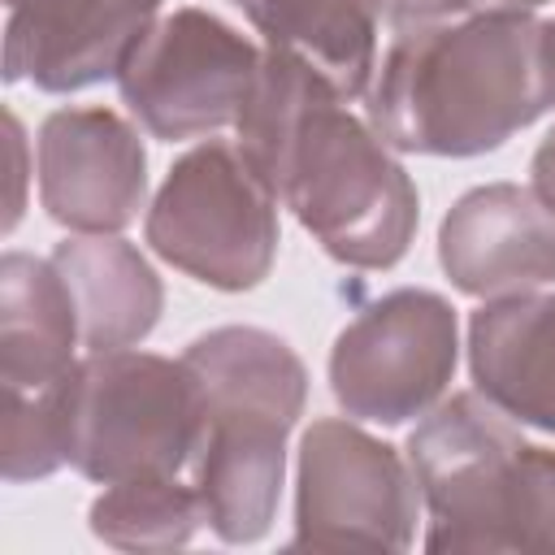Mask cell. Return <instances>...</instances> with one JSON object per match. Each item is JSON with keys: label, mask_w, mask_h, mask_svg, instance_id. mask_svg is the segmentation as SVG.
I'll use <instances>...</instances> for the list:
<instances>
[{"label": "cell", "mask_w": 555, "mask_h": 555, "mask_svg": "<svg viewBox=\"0 0 555 555\" xmlns=\"http://www.w3.org/2000/svg\"><path fill=\"white\" fill-rule=\"evenodd\" d=\"M364 100L395 152H494L555 108V22L481 9L395 30Z\"/></svg>", "instance_id": "obj_2"}, {"label": "cell", "mask_w": 555, "mask_h": 555, "mask_svg": "<svg viewBox=\"0 0 555 555\" xmlns=\"http://www.w3.org/2000/svg\"><path fill=\"white\" fill-rule=\"evenodd\" d=\"M503 551H555V447L525 442L503 499Z\"/></svg>", "instance_id": "obj_19"}, {"label": "cell", "mask_w": 555, "mask_h": 555, "mask_svg": "<svg viewBox=\"0 0 555 555\" xmlns=\"http://www.w3.org/2000/svg\"><path fill=\"white\" fill-rule=\"evenodd\" d=\"M546 0H447L451 17L455 13H481V9H538Z\"/></svg>", "instance_id": "obj_23"}, {"label": "cell", "mask_w": 555, "mask_h": 555, "mask_svg": "<svg viewBox=\"0 0 555 555\" xmlns=\"http://www.w3.org/2000/svg\"><path fill=\"white\" fill-rule=\"evenodd\" d=\"M377 9H382V22H390L395 30H408V26H421V22L451 17L447 0H377Z\"/></svg>", "instance_id": "obj_21"}, {"label": "cell", "mask_w": 555, "mask_h": 555, "mask_svg": "<svg viewBox=\"0 0 555 555\" xmlns=\"http://www.w3.org/2000/svg\"><path fill=\"white\" fill-rule=\"evenodd\" d=\"M52 264L74 295L87 351L134 347L156 330L165 286L134 243L117 234H74L56 243Z\"/></svg>", "instance_id": "obj_14"}, {"label": "cell", "mask_w": 555, "mask_h": 555, "mask_svg": "<svg viewBox=\"0 0 555 555\" xmlns=\"http://www.w3.org/2000/svg\"><path fill=\"white\" fill-rule=\"evenodd\" d=\"M78 369V364H74ZM69 390L74 373L43 390H4L0 468L4 481H39L69 464Z\"/></svg>", "instance_id": "obj_18"}, {"label": "cell", "mask_w": 555, "mask_h": 555, "mask_svg": "<svg viewBox=\"0 0 555 555\" xmlns=\"http://www.w3.org/2000/svg\"><path fill=\"white\" fill-rule=\"evenodd\" d=\"M147 243L212 291H251L278 256V195L238 143L208 139L165 173L147 208Z\"/></svg>", "instance_id": "obj_5"}, {"label": "cell", "mask_w": 555, "mask_h": 555, "mask_svg": "<svg viewBox=\"0 0 555 555\" xmlns=\"http://www.w3.org/2000/svg\"><path fill=\"white\" fill-rule=\"evenodd\" d=\"M520 447V421L481 390H460L425 412L408 438V464L429 512L425 551H503V494Z\"/></svg>", "instance_id": "obj_9"}, {"label": "cell", "mask_w": 555, "mask_h": 555, "mask_svg": "<svg viewBox=\"0 0 555 555\" xmlns=\"http://www.w3.org/2000/svg\"><path fill=\"white\" fill-rule=\"evenodd\" d=\"M408 455L351 421H312L299 438L295 538L308 551H403L416 538Z\"/></svg>", "instance_id": "obj_7"}, {"label": "cell", "mask_w": 555, "mask_h": 555, "mask_svg": "<svg viewBox=\"0 0 555 555\" xmlns=\"http://www.w3.org/2000/svg\"><path fill=\"white\" fill-rule=\"evenodd\" d=\"M82 343L74 295L52 260L4 251L0 260V386L43 390L74 373Z\"/></svg>", "instance_id": "obj_15"}, {"label": "cell", "mask_w": 555, "mask_h": 555, "mask_svg": "<svg viewBox=\"0 0 555 555\" xmlns=\"http://www.w3.org/2000/svg\"><path fill=\"white\" fill-rule=\"evenodd\" d=\"M4 78L65 95L117 78L160 0H4Z\"/></svg>", "instance_id": "obj_11"}, {"label": "cell", "mask_w": 555, "mask_h": 555, "mask_svg": "<svg viewBox=\"0 0 555 555\" xmlns=\"http://www.w3.org/2000/svg\"><path fill=\"white\" fill-rule=\"evenodd\" d=\"M533 191H538V199L555 212V126L546 130V139L538 143V152H533Z\"/></svg>", "instance_id": "obj_22"}, {"label": "cell", "mask_w": 555, "mask_h": 555, "mask_svg": "<svg viewBox=\"0 0 555 555\" xmlns=\"http://www.w3.org/2000/svg\"><path fill=\"white\" fill-rule=\"evenodd\" d=\"M91 533L117 551H169L186 546L208 525L204 499L191 477H134L104 486L87 512Z\"/></svg>", "instance_id": "obj_17"}, {"label": "cell", "mask_w": 555, "mask_h": 555, "mask_svg": "<svg viewBox=\"0 0 555 555\" xmlns=\"http://www.w3.org/2000/svg\"><path fill=\"white\" fill-rule=\"evenodd\" d=\"M468 369L512 421L555 434V295L486 299L468 321Z\"/></svg>", "instance_id": "obj_13"}, {"label": "cell", "mask_w": 555, "mask_h": 555, "mask_svg": "<svg viewBox=\"0 0 555 555\" xmlns=\"http://www.w3.org/2000/svg\"><path fill=\"white\" fill-rule=\"evenodd\" d=\"M238 152L295 221L351 269H390L416 234V186L395 147L312 65L264 48Z\"/></svg>", "instance_id": "obj_1"}, {"label": "cell", "mask_w": 555, "mask_h": 555, "mask_svg": "<svg viewBox=\"0 0 555 555\" xmlns=\"http://www.w3.org/2000/svg\"><path fill=\"white\" fill-rule=\"evenodd\" d=\"M182 360L204 390V438L186 477L221 542H256L278 512L286 434L304 412L308 369L286 338L256 325L208 330Z\"/></svg>", "instance_id": "obj_3"}, {"label": "cell", "mask_w": 555, "mask_h": 555, "mask_svg": "<svg viewBox=\"0 0 555 555\" xmlns=\"http://www.w3.org/2000/svg\"><path fill=\"white\" fill-rule=\"evenodd\" d=\"M264 35V48L291 52L312 65L338 95L369 91L377 69V0H234Z\"/></svg>", "instance_id": "obj_16"}, {"label": "cell", "mask_w": 555, "mask_h": 555, "mask_svg": "<svg viewBox=\"0 0 555 555\" xmlns=\"http://www.w3.org/2000/svg\"><path fill=\"white\" fill-rule=\"evenodd\" d=\"M39 204L74 234L126 230L147 195V152L139 130L100 104L56 108L35 139Z\"/></svg>", "instance_id": "obj_10"}, {"label": "cell", "mask_w": 555, "mask_h": 555, "mask_svg": "<svg viewBox=\"0 0 555 555\" xmlns=\"http://www.w3.org/2000/svg\"><path fill=\"white\" fill-rule=\"evenodd\" d=\"M438 260L451 286L477 299L542 291L555 282V212L533 186H473L438 225Z\"/></svg>", "instance_id": "obj_12"}, {"label": "cell", "mask_w": 555, "mask_h": 555, "mask_svg": "<svg viewBox=\"0 0 555 555\" xmlns=\"http://www.w3.org/2000/svg\"><path fill=\"white\" fill-rule=\"evenodd\" d=\"M455 360V308L434 291L403 286L373 299L338 330L330 351V390L356 421L403 425L447 395Z\"/></svg>", "instance_id": "obj_8"}, {"label": "cell", "mask_w": 555, "mask_h": 555, "mask_svg": "<svg viewBox=\"0 0 555 555\" xmlns=\"http://www.w3.org/2000/svg\"><path fill=\"white\" fill-rule=\"evenodd\" d=\"M204 438V390L178 356L113 347L74 369L69 390V464L100 481L182 477Z\"/></svg>", "instance_id": "obj_4"}, {"label": "cell", "mask_w": 555, "mask_h": 555, "mask_svg": "<svg viewBox=\"0 0 555 555\" xmlns=\"http://www.w3.org/2000/svg\"><path fill=\"white\" fill-rule=\"evenodd\" d=\"M4 147H9V208H4V230H13V225L22 221V208H26V178H30V165H26V134H22L17 113H4Z\"/></svg>", "instance_id": "obj_20"}, {"label": "cell", "mask_w": 555, "mask_h": 555, "mask_svg": "<svg viewBox=\"0 0 555 555\" xmlns=\"http://www.w3.org/2000/svg\"><path fill=\"white\" fill-rule=\"evenodd\" d=\"M260 48L208 9H173L147 26L117 87L139 126L165 143L204 139L238 126L251 95Z\"/></svg>", "instance_id": "obj_6"}]
</instances>
